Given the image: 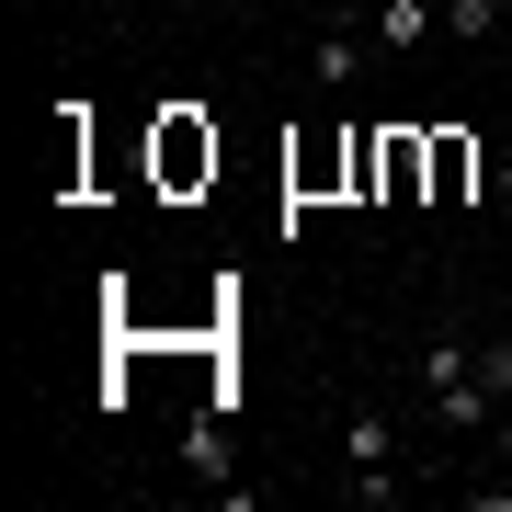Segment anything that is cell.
I'll return each instance as SVG.
<instances>
[{"mask_svg": "<svg viewBox=\"0 0 512 512\" xmlns=\"http://www.w3.org/2000/svg\"><path fill=\"white\" fill-rule=\"evenodd\" d=\"M490 194H501V205H512V148H501V171H490Z\"/></svg>", "mask_w": 512, "mask_h": 512, "instance_id": "8", "label": "cell"}, {"mask_svg": "<svg viewBox=\"0 0 512 512\" xmlns=\"http://www.w3.org/2000/svg\"><path fill=\"white\" fill-rule=\"evenodd\" d=\"M478 365V342H456V330H444V342H421V365H410V387H421V399H433V387H456Z\"/></svg>", "mask_w": 512, "mask_h": 512, "instance_id": "5", "label": "cell"}, {"mask_svg": "<svg viewBox=\"0 0 512 512\" xmlns=\"http://www.w3.org/2000/svg\"><path fill=\"white\" fill-rule=\"evenodd\" d=\"M478 387H490V399H512V342H478Z\"/></svg>", "mask_w": 512, "mask_h": 512, "instance_id": "7", "label": "cell"}, {"mask_svg": "<svg viewBox=\"0 0 512 512\" xmlns=\"http://www.w3.org/2000/svg\"><path fill=\"white\" fill-rule=\"evenodd\" d=\"M376 57H387V46H376V12H330L319 46H308V80H319V92H353Z\"/></svg>", "mask_w": 512, "mask_h": 512, "instance_id": "2", "label": "cell"}, {"mask_svg": "<svg viewBox=\"0 0 512 512\" xmlns=\"http://www.w3.org/2000/svg\"><path fill=\"white\" fill-rule=\"evenodd\" d=\"M342 467H353V478H342L353 501H399V421H387L376 399L342 410Z\"/></svg>", "mask_w": 512, "mask_h": 512, "instance_id": "1", "label": "cell"}, {"mask_svg": "<svg viewBox=\"0 0 512 512\" xmlns=\"http://www.w3.org/2000/svg\"><path fill=\"white\" fill-rule=\"evenodd\" d=\"M444 35V0H376V46L387 57H410V46H433Z\"/></svg>", "mask_w": 512, "mask_h": 512, "instance_id": "3", "label": "cell"}, {"mask_svg": "<svg viewBox=\"0 0 512 512\" xmlns=\"http://www.w3.org/2000/svg\"><path fill=\"white\" fill-rule=\"evenodd\" d=\"M421 410H433V421H444V433H478V421H490L501 399H490V387H478V365H467L456 387H433V399H421Z\"/></svg>", "mask_w": 512, "mask_h": 512, "instance_id": "4", "label": "cell"}, {"mask_svg": "<svg viewBox=\"0 0 512 512\" xmlns=\"http://www.w3.org/2000/svg\"><path fill=\"white\" fill-rule=\"evenodd\" d=\"M501 12H512V0H444V35H456V46H490Z\"/></svg>", "mask_w": 512, "mask_h": 512, "instance_id": "6", "label": "cell"}, {"mask_svg": "<svg viewBox=\"0 0 512 512\" xmlns=\"http://www.w3.org/2000/svg\"><path fill=\"white\" fill-rule=\"evenodd\" d=\"M490 456H501V467H512V410H501V433H490Z\"/></svg>", "mask_w": 512, "mask_h": 512, "instance_id": "9", "label": "cell"}]
</instances>
